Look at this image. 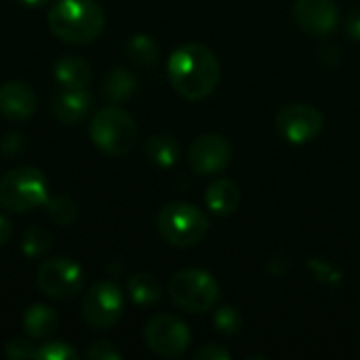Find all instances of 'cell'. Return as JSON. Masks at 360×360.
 Returning a JSON list of instances; mask_svg holds the SVG:
<instances>
[{
	"instance_id": "6da1fadb",
	"label": "cell",
	"mask_w": 360,
	"mask_h": 360,
	"mask_svg": "<svg viewBox=\"0 0 360 360\" xmlns=\"http://www.w3.org/2000/svg\"><path fill=\"white\" fill-rule=\"evenodd\" d=\"M167 74L173 89L181 97L190 101H202L217 89L221 80V65L209 46L200 42H188L171 53Z\"/></svg>"
},
{
	"instance_id": "7a4b0ae2",
	"label": "cell",
	"mask_w": 360,
	"mask_h": 360,
	"mask_svg": "<svg viewBox=\"0 0 360 360\" xmlns=\"http://www.w3.org/2000/svg\"><path fill=\"white\" fill-rule=\"evenodd\" d=\"M105 25L103 8L95 0H59L49 11L51 32L72 44L95 40Z\"/></svg>"
},
{
	"instance_id": "3957f363",
	"label": "cell",
	"mask_w": 360,
	"mask_h": 360,
	"mask_svg": "<svg viewBox=\"0 0 360 360\" xmlns=\"http://www.w3.org/2000/svg\"><path fill=\"white\" fill-rule=\"evenodd\" d=\"M49 181L36 167L11 169L0 179V207L13 213H27L46 205Z\"/></svg>"
},
{
	"instance_id": "277c9868",
	"label": "cell",
	"mask_w": 360,
	"mask_h": 360,
	"mask_svg": "<svg viewBox=\"0 0 360 360\" xmlns=\"http://www.w3.org/2000/svg\"><path fill=\"white\" fill-rule=\"evenodd\" d=\"M169 297L184 312L205 314L217 306L221 289L213 274L198 268H188L169 281Z\"/></svg>"
},
{
	"instance_id": "5b68a950",
	"label": "cell",
	"mask_w": 360,
	"mask_h": 360,
	"mask_svg": "<svg viewBox=\"0 0 360 360\" xmlns=\"http://www.w3.org/2000/svg\"><path fill=\"white\" fill-rule=\"evenodd\" d=\"M91 141L97 150L108 156H127L137 143V124L135 120L120 108H103L99 110L89 129Z\"/></svg>"
},
{
	"instance_id": "8992f818",
	"label": "cell",
	"mask_w": 360,
	"mask_h": 360,
	"mask_svg": "<svg viewBox=\"0 0 360 360\" xmlns=\"http://www.w3.org/2000/svg\"><path fill=\"white\" fill-rule=\"evenodd\" d=\"M209 226L211 224L207 213L188 202H171L156 217V228L160 236L169 245L179 249L198 245L207 236Z\"/></svg>"
},
{
	"instance_id": "52a82bcc",
	"label": "cell",
	"mask_w": 360,
	"mask_h": 360,
	"mask_svg": "<svg viewBox=\"0 0 360 360\" xmlns=\"http://www.w3.org/2000/svg\"><path fill=\"white\" fill-rule=\"evenodd\" d=\"M36 285L51 300H74L82 291L84 272L70 257H51L40 264L36 272Z\"/></svg>"
},
{
	"instance_id": "ba28073f",
	"label": "cell",
	"mask_w": 360,
	"mask_h": 360,
	"mask_svg": "<svg viewBox=\"0 0 360 360\" xmlns=\"http://www.w3.org/2000/svg\"><path fill=\"white\" fill-rule=\"evenodd\" d=\"M124 310V297L118 285L99 281L82 297V319L93 329H112Z\"/></svg>"
},
{
	"instance_id": "9c48e42d",
	"label": "cell",
	"mask_w": 360,
	"mask_h": 360,
	"mask_svg": "<svg viewBox=\"0 0 360 360\" xmlns=\"http://www.w3.org/2000/svg\"><path fill=\"white\" fill-rule=\"evenodd\" d=\"M143 340L154 354L162 359H177L190 348L192 335L184 321L171 314H156L146 323Z\"/></svg>"
},
{
	"instance_id": "30bf717a",
	"label": "cell",
	"mask_w": 360,
	"mask_h": 360,
	"mask_svg": "<svg viewBox=\"0 0 360 360\" xmlns=\"http://www.w3.org/2000/svg\"><path fill=\"white\" fill-rule=\"evenodd\" d=\"M278 135L291 146H304L316 139L325 127V116L310 103H289L274 118Z\"/></svg>"
},
{
	"instance_id": "8fae6325",
	"label": "cell",
	"mask_w": 360,
	"mask_h": 360,
	"mask_svg": "<svg viewBox=\"0 0 360 360\" xmlns=\"http://www.w3.org/2000/svg\"><path fill=\"white\" fill-rule=\"evenodd\" d=\"M232 160V146L224 135L207 133L192 141L188 150V162L198 175H217Z\"/></svg>"
},
{
	"instance_id": "7c38bea8",
	"label": "cell",
	"mask_w": 360,
	"mask_h": 360,
	"mask_svg": "<svg viewBox=\"0 0 360 360\" xmlns=\"http://www.w3.org/2000/svg\"><path fill=\"white\" fill-rule=\"evenodd\" d=\"M293 19L304 32L327 36L340 23V8L335 0H297L293 4Z\"/></svg>"
},
{
	"instance_id": "4fadbf2b",
	"label": "cell",
	"mask_w": 360,
	"mask_h": 360,
	"mask_svg": "<svg viewBox=\"0 0 360 360\" xmlns=\"http://www.w3.org/2000/svg\"><path fill=\"white\" fill-rule=\"evenodd\" d=\"M38 108L34 89L21 80H8L0 86V114L8 120H27Z\"/></svg>"
},
{
	"instance_id": "5bb4252c",
	"label": "cell",
	"mask_w": 360,
	"mask_h": 360,
	"mask_svg": "<svg viewBox=\"0 0 360 360\" xmlns=\"http://www.w3.org/2000/svg\"><path fill=\"white\" fill-rule=\"evenodd\" d=\"M93 108V97L86 89H61L53 99V114L63 124H76Z\"/></svg>"
},
{
	"instance_id": "9a60e30c",
	"label": "cell",
	"mask_w": 360,
	"mask_h": 360,
	"mask_svg": "<svg viewBox=\"0 0 360 360\" xmlns=\"http://www.w3.org/2000/svg\"><path fill=\"white\" fill-rule=\"evenodd\" d=\"M240 200H243L240 188L228 177L215 179L205 192V202H207L209 211L219 215V217L234 215L240 207Z\"/></svg>"
},
{
	"instance_id": "2e32d148",
	"label": "cell",
	"mask_w": 360,
	"mask_h": 360,
	"mask_svg": "<svg viewBox=\"0 0 360 360\" xmlns=\"http://www.w3.org/2000/svg\"><path fill=\"white\" fill-rule=\"evenodd\" d=\"M55 80L61 89H86L93 80V70L86 59L65 55L55 63Z\"/></svg>"
},
{
	"instance_id": "e0dca14e",
	"label": "cell",
	"mask_w": 360,
	"mask_h": 360,
	"mask_svg": "<svg viewBox=\"0 0 360 360\" xmlns=\"http://www.w3.org/2000/svg\"><path fill=\"white\" fill-rule=\"evenodd\" d=\"M59 329V316L44 304H34L23 314V331L32 340H46Z\"/></svg>"
},
{
	"instance_id": "ac0fdd59",
	"label": "cell",
	"mask_w": 360,
	"mask_h": 360,
	"mask_svg": "<svg viewBox=\"0 0 360 360\" xmlns=\"http://www.w3.org/2000/svg\"><path fill=\"white\" fill-rule=\"evenodd\" d=\"M127 291L129 297L137 304V306H152L162 297V285L154 274H135L129 278L127 283Z\"/></svg>"
},
{
	"instance_id": "d6986e66",
	"label": "cell",
	"mask_w": 360,
	"mask_h": 360,
	"mask_svg": "<svg viewBox=\"0 0 360 360\" xmlns=\"http://www.w3.org/2000/svg\"><path fill=\"white\" fill-rule=\"evenodd\" d=\"M179 143L175 137L171 135H152L146 143V154L148 158L160 167V169H169L173 165H177L179 160Z\"/></svg>"
},
{
	"instance_id": "ffe728a7",
	"label": "cell",
	"mask_w": 360,
	"mask_h": 360,
	"mask_svg": "<svg viewBox=\"0 0 360 360\" xmlns=\"http://www.w3.org/2000/svg\"><path fill=\"white\" fill-rule=\"evenodd\" d=\"M135 86H137L135 76L124 68H116L103 78V95L110 101H116V103L129 99L133 95V91H135Z\"/></svg>"
},
{
	"instance_id": "44dd1931",
	"label": "cell",
	"mask_w": 360,
	"mask_h": 360,
	"mask_svg": "<svg viewBox=\"0 0 360 360\" xmlns=\"http://www.w3.org/2000/svg\"><path fill=\"white\" fill-rule=\"evenodd\" d=\"M127 57L141 68H150L158 61V44L148 34H135L127 40Z\"/></svg>"
},
{
	"instance_id": "7402d4cb",
	"label": "cell",
	"mask_w": 360,
	"mask_h": 360,
	"mask_svg": "<svg viewBox=\"0 0 360 360\" xmlns=\"http://www.w3.org/2000/svg\"><path fill=\"white\" fill-rule=\"evenodd\" d=\"M49 249H51L49 230H44L40 226H32L25 230V234L21 238V251L25 257H42V255H46Z\"/></svg>"
},
{
	"instance_id": "603a6c76",
	"label": "cell",
	"mask_w": 360,
	"mask_h": 360,
	"mask_svg": "<svg viewBox=\"0 0 360 360\" xmlns=\"http://www.w3.org/2000/svg\"><path fill=\"white\" fill-rule=\"evenodd\" d=\"M46 213L57 226H72L78 217V205L68 196H55L46 200Z\"/></svg>"
},
{
	"instance_id": "cb8c5ba5",
	"label": "cell",
	"mask_w": 360,
	"mask_h": 360,
	"mask_svg": "<svg viewBox=\"0 0 360 360\" xmlns=\"http://www.w3.org/2000/svg\"><path fill=\"white\" fill-rule=\"evenodd\" d=\"M213 323H215L217 331L226 333V335H236L243 329V316H240V312L234 306L217 308V312L213 316Z\"/></svg>"
},
{
	"instance_id": "d4e9b609",
	"label": "cell",
	"mask_w": 360,
	"mask_h": 360,
	"mask_svg": "<svg viewBox=\"0 0 360 360\" xmlns=\"http://www.w3.org/2000/svg\"><path fill=\"white\" fill-rule=\"evenodd\" d=\"M34 359L38 360H76L78 352L68 342H46L36 348Z\"/></svg>"
},
{
	"instance_id": "484cf974",
	"label": "cell",
	"mask_w": 360,
	"mask_h": 360,
	"mask_svg": "<svg viewBox=\"0 0 360 360\" xmlns=\"http://www.w3.org/2000/svg\"><path fill=\"white\" fill-rule=\"evenodd\" d=\"M86 359L91 360H120L122 359V352L108 340H99V342H93L89 348H86Z\"/></svg>"
},
{
	"instance_id": "4316f807",
	"label": "cell",
	"mask_w": 360,
	"mask_h": 360,
	"mask_svg": "<svg viewBox=\"0 0 360 360\" xmlns=\"http://www.w3.org/2000/svg\"><path fill=\"white\" fill-rule=\"evenodd\" d=\"M4 354H6V359L11 360H27L34 359L36 348L32 346L30 340H25V338H15V340H11V342L4 346Z\"/></svg>"
},
{
	"instance_id": "83f0119b",
	"label": "cell",
	"mask_w": 360,
	"mask_h": 360,
	"mask_svg": "<svg viewBox=\"0 0 360 360\" xmlns=\"http://www.w3.org/2000/svg\"><path fill=\"white\" fill-rule=\"evenodd\" d=\"M196 360H230L232 354L230 350H226L221 344H205L202 348H198L194 352Z\"/></svg>"
},
{
	"instance_id": "f1b7e54d",
	"label": "cell",
	"mask_w": 360,
	"mask_h": 360,
	"mask_svg": "<svg viewBox=\"0 0 360 360\" xmlns=\"http://www.w3.org/2000/svg\"><path fill=\"white\" fill-rule=\"evenodd\" d=\"M346 32H348V36L354 42H360V4L354 6L352 13L348 15V19H346Z\"/></svg>"
},
{
	"instance_id": "f546056e",
	"label": "cell",
	"mask_w": 360,
	"mask_h": 360,
	"mask_svg": "<svg viewBox=\"0 0 360 360\" xmlns=\"http://www.w3.org/2000/svg\"><path fill=\"white\" fill-rule=\"evenodd\" d=\"M11 221L4 217V215H0V247H4L6 243H8V238H11Z\"/></svg>"
},
{
	"instance_id": "4dcf8cb0",
	"label": "cell",
	"mask_w": 360,
	"mask_h": 360,
	"mask_svg": "<svg viewBox=\"0 0 360 360\" xmlns=\"http://www.w3.org/2000/svg\"><path fill=\"white\" fill-rule=\"evenodd\" d=\"M17 2L25 4V6H42V4H46L49 0H17Z\"/></svg>"
}]
</instances>
